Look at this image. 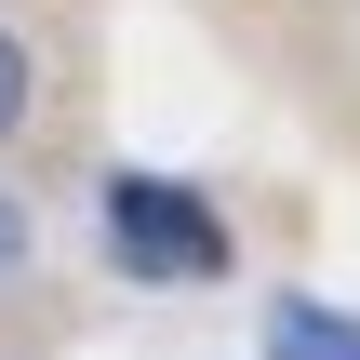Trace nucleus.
I'll list each match as a JSON object with an SVG mask.
<instances>
[{
	"mask_svg": "<svg viewBox=\"0 0 360 360\" xmlns=\"http://www.w3.org/2000/svg\"><path fill=\"white\" fill-rule=\"evenodd\" d=\"M107 254H120V281H227V214L200 200V187H174V174H120L107 187Z\"/></svg>",
	"mask_w": 360,
	"mask_h": 360,
	"instance_id": "obj_1",
	"label": "nucleus"
},
{
	"mask_svg": "<svg viewBox=\"0 0 360 360\" xmlns=\"http://www.w3.org/2000/svg\"><path fill=\"white\" fill-rule=\"evenodd\" d=\"M267 360H360V321H347V307L281 294V307H267Z\"/></svg>",
	"mask_w": 360,
	"mask_h": 360,
	"instance_id": "obj_2",
	"label": "nucleus"
},
{
	"mask_svg": "<svg viewBox=\"0 0 360 360\" xmlns=\"http://www.w3.org/2000/svg\"><path fill=\"white\" fill-rule=\"evenodd\" d=\"M27 107H40V67H27V40H13V27H0V147H13V134H27Z\"/></svg>",
	"mask_w": 360,
	"mask_h": 360,
	"instance_id": "obj_3",
	"label": "nucleus"
},
{
	"mask_svg": "<svg viewBox=\"0 0 360 360\" xmlns=\"http://www.w3.org/2000/svg\"><path fill=\"white\" fill-rule=\"evenodd\" d=\"M13 281H27V214L0 200V294H13Z\"/></svg>",
	"mask_w": 360,
	"mask_h": 360,
	"instance_id": "obj_4",
	"label": "nucleus"
}]
</instances>
